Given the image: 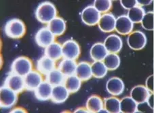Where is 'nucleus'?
<instances>
[{
  "label": "nucleus",
  "mask_w": 154,
  "mask_h": 113,
  "mask_svg": "<svg viewBox=\"0 0 154 113\" xmlns=\"http://www.w3.org/2000/svg\"><path fill=\"white\" fill-rule=\"evenodd\" d=\"M58 11L55 5L50 1H44L38 5L35 10L36 19L44 25H48L57 17Z\"/></svg>",
  "instance_id": "nucleus-1"
},
{
  "label": "nucleus",
  "mask_w": 154,
  "mask_h": 113,
  "mask_svg": "<svg viewBox=\"0 0 154 113\" xmlns=\"http://www.w3.org/2000/svg\"><path fill=\"white\" fill-rule=\"evenodd\" d=\"M26 26L23 20L19 18H12L5 25L4 31L8 37L18 39L23 37L26 33Z\"/></svg>",
  "instance_id": "nucleus-2"
},
{
  "label": "nucleus",
  "mask_w": 154,
  "mask_h": 113,
  "mask_svg": "<svg viewBox=\"0 0 154 113\" xmlns=\"http://www.w3.org/2000/svg\"><path fill=\"white\" fill-rule=\"evenodd\" d=\"M33 64L31 59L25 56H20L16 58L11 64V73L25 77L33 70Z\"/></svg>",
  "instance_id": "nucleus-3"
},
{
  "label": "nucleus",
  "mask_w": 154,
  "mask_h": 113,
  "mask_svg": "<svg viewBox=\"0 0 154 113\" xmlns=\"http://www.w3.org/2000/svg\"><path fill=\"white\" fill-rule=\"evenodd\" d=\"M147 42V36L141 31H132L127 38V44L130 48L134 51H139L145 48Z\"/></svg>",
  "instance_id": "nucleus-4"
},
{
  "label": "nucleus",
  "mask_w": 154,
  "mask_h": 113,
  "mask_svg": "<svg viewBox=\"0 0 154 113\" xmlns=\"http://www.w3.org/2000/svg\"><path fill=\"white\" fill-rule=\"evenodd\" d=\"M18 94L5 86L0 88V106L2 109H10L18 102Z\"/></svg>",
  "instance_id": "nucleus-5"
},
{
  "label": "nucleus",
  "mask_w": 154,
  "mask_h": 113,
  "mask_svg": "<svg viewBox=\"0 0 154 113\" xmlns=\"http://www.w3.org/2000/svg\"><path fill=\"white\" fill-rule=\"evenodd\" d=\"M63 58L75 60L81 54L79 44L73 39H68L62 45Z\"/></svg>",
  "instance_id": "nucleus-6"
},
{
  "label": "nucleus",
  "mask_w": 154,
  "mask_h": 113,
  "mask_svg": "<svg viewBox=\"0 0 154 113\" xmlns=\"http://www.w3.org/2000/svg\"><path fill=\"white\" fill-rule=\"evenodd\" d=\"M4 86L12 89L18 94L25 90L24 78L21 76L10 73L4 81Z\"/></svg>",
  "instance_id": "nucleus-7"
},
{
  "label": "nucleus",
  "mask_w": 154,
  "mask_h": 113,
  "mask_svg": "<svg viewBox=\"0 0 154 113\" xmlns=\"http://www.w3.org/2000/svg\"><path fill=\"white\" fill-rule=\"evenodd\" d=\"M100 16L101 14H100L93 6H86L81 13L82 22L86 25L90 27L98 25Z\"/></svg>",
  "instance_id": "nucleus-8"
},
{
  "label": "nucleus",
  "mask_w": 154,
  "mask_h": 113,
  "mask_svg": "<svg viewBox=\"0 0 154 113\" xmlns=\"http://www.w3.org/2000/svg\"><path fill=\"white\" fill-rule=\"evenodd\" d=\"M56 37L47 27H42L38 30L35 36V41L38 46L46 48L55 41Z\"/></svg>",
  "instance_id": "nucleus-9"
},
{
  "label": "nucleus",
  "mask_w": 154,
  "mask_h": 113,
  "mask_svg": "<svg viewBox=\"0 0 154 113\" xmlns=\"http://www.w3.org/2000/svg\"><path fill=\"white\" fill-rule=\"evenodd\" d=\"M134 24L127 16L124 14L116 18L115 31L121 35H128L133 31Z\"/></svg>",
  "instance_id": "nucleus-10"
},
{
  "label": "nucleus",
  "mask_w": 154,
  "mask_h": 113,
  "mask_svg": "<svg viewBox=\"0 0 154 113\" xmlns=\"http://www.w3.org/2000/svg\"><path fill=\"white\" fill-rule=\"evenodd\" d=\"M103 44L108 53L118 54L123 47V41L119 35L111 34L105 38Z\"/></svg>",
  "instance_id": "nucleus-11"
},
{
  "label": "nucleus",
  "mask_w": 154,
  "mask_h": 113,
  "mask_svg": "<svg viewBox=\"0 0 154 113\" xmlns=\"http://www.w3.org/2000/svg\"><path fill=\"white\" fill-rule=\"evenodd\" d=\"M125 85L122 79L118 77H113L108 79L106 83V89L110 95L118 96L123 94Z\"/></svg>",
  "instance_id": "nucleus-12"
},
{
  "label": "nucleus",
  "mask_w": 154,
  "mask_h": 113,
  "mask_svg": "<svg viewBox=\"0 0 154 113\" xmlns=\"http://www.w3.org/2000/svg\"><path fill=\"white\" fill-rule=\"evenodd\" d=\"M116 18L110 12L103 14L98 22L99 29L104 33H111L115 31Z\"/></svg>",
  "instance_id": "nucleus-13"
},
{
  "label": "nucleus",
  "mask_w": 154,
  "mask_h": 113,
  "mask_svg": "<svg viewBox=\"0 0 154 113\" xmlns=\"http://www.w3.org/2000/svg\"><path fill=\"white\" fill-rule=\"evenodd\" d=\"M24 78L25 89L28 91H34L43 81V77L38 70H31Z\"/></svg>",
  "instance_id": "nucleus-14"
},
{
  "label": "nucleus",
  "mask_w": 154,
  "mask_h": 113,
  "mask_svg": "<svg viewBox=\"0 0 154 113\" xmlns=\"http://www.w3.org/2000/svg\"><path fill=\"white\" fill-rule=\"evenodd\" d=\"M150 94L151 92L145 85H139L134 86L131 89L130 96L138 104H143L145 103Z\"/></svg>",
  "instance_id": "nucleus-15"
},
{
  "label": "nucleus",
  "mask_w": 154,
  "mask_h": 113,
  "mask_svg": "<svg viewBox=\"0 0 154 113\" xmlns=\"http://www.w3.org/2000/svg\"><path fill=\"white\" fill-rule=\"evenodd\" d=\"M47 28L56 37L63 35L67 29V23L63 18L57 16L48 24Z\"/></svg>",
  "instance_id": "nucleus-16"
},
{
  "label": "nucleus",
  "mask_w": 154,
  "mask_h": 113,
  "mask_svg": "<svg viewBox=\"0 0 154 113\" xmlns=\"http://www.w3.org/2000/svg\"><path fill=\"white\" fill-rule=\"evenodd\" d=\"M69 92L63 84L54 86L52 88V95L50 100L54 104H62L68 99Z\"/></svg>",
  "instance_id": "nucleus-17"
},
{
  "label": "nucleus",
  "mask_w": 154,
  "mask_h": 113,
  "mask_svg": "<svg viewBox=\"0 0 154 113\" xmlns=\"http://www.w3.org/2000/svg\"><path fill=\"white\" fill-rule=\"evenodd\" d=\"M55 69L56 62L46 56L41 57L36 62V70L42 75L46 76Z\"/></svg>",
  "instance_id": "nucleus-18"
},
{
  "label": "nucleus",
  "mask_w": 154,
  "mask_h": 113,
  "mask_svg": "<svg viewBox=\"0 0 154 113\" xmlns=\"http://www.w3.org/2000/svg\"><path fill=\"white\" fill-rule=\"evenodd\" d=\"M52 86L46 81H43L42 83L34 90L36 99L40 101H48L50 100L52 91Z\"/></svg>",
  "instance_id": "nucleus-19"
},
{
  "label": "nucleus",
  "mask_w": 154,
  "mask_h": 113,
  "mask_svg": "<svg viewBox=\"0 0 154 113\" xmlns=\"http://www.w3.org/2000/svg\"><path fill=\"white\" fill-rule=\"evenodd\" d=\"M75 75L82 82L90 80L92 77L91 64L88 62H79L77 64Z\"/></svg>",
  "instance_id": "nucleus-20"
},
{
  "label": "nucleus",
  "mask_w": 154,
  "mask_h": 113,
  "mask_svg": "<svg viewBox=\"0 0 154 113\" xmlns=\"http://www.w3.org/2000/svg\"><path fill=\"white\" fill-rule=\"evenodd\" d=\"M77 64L75 60L63 58L60 61L57 69L64 75L65 77L75 75Z\"/></svg>",
  "instance_id": "nucleus-21"
},
{
  "label": "nucleus",
  "mask_w": 154,
  "mask_h": 113,
  "mask_svg": "<svg viewBox=\"0 0 154 113\" xmlns=\"http://www.w3.org/2000/svg\"><path fill=\"white\" fill-rule=\"evenodd\" d=\"M44 56L50 58L55 62L59 60L61 58H63L62 45L57 41L53 42L45 48Z\"/></svg>",
  "instance_id": "nucleus-22"
},
{
  "label": "nucleus",
  "mask_w": 154,
  "mask_h": 113,
  "mask_svg": "<svg viewBox=\"0 0 154 113\" xmlns=\"http://www.w3.org/2000/svg\"><path fill=\"white\" fill-rule=\"evenodd\" d=\"M86 108L90 113H99L104 108V102L100 96L92 95L87 100Z\"/></svg>",
  "instance_id": "nucleus-23"
},
{
  "label": "nucleus",
  "mask_w": 154,
  "mask_h": 113,
  "mask_svg": "<svg viewBox=\"0 0 154 113\" xmlns=\"http://www.w3.org/2000/svg\"><path fill=\"white\" fill-rule=\"evenodd\" d=\"M108 52L103 43H96L92 45L90 49V56L93 61H103Z\"/></svg>",
  "instance_id": "nucleus-24"
},
{
  "label": "nucleus",
  "mask_w": 154,
  "mask_h": 113,
  "mask_svg": "<svg viewBox=\"0 0 154 113\" xmlns=\"http://www.w3.org/2000/svg\"><path fill=\"white\" fill-rule=\"evenodd\" d=\"M139 104L131 96H126L120 100V112L136 113L139 112Z\"/></svg>",
  "instance_id": "nucleus-25"
},
{
  "label": "nucleus",
  "mask_w": 154,
  "mask_h": 113,
  "mask_svg": "<svg viewBox=\"0 0 154 113\" xmlns=\"http://www.w3.org/2000/svg\"><path fill=\"white\" fill-rule=\"evenodd\" d=\"M82 83V81L75 75H73L65 77L63 85L69 94H75L80 89Z\"/></svg>",
  "instance_id": "nucleus-26"
},
{
  "label": "nucleus",
  "mask_w": 154,
  "mask_h": 113,
  "mask_svg": "<svg viewBox=\"0 0 154 113\" xmlns=\"http://www.w3.org/2000/svg\"><path fill=\"white\" fill-rule=\"evenodd\" d=\"M65 79V76L61 73L57 68L52 70L48 74L46 75L45 81L49 83L52 86H56L58 85H62L64 83Z\"/></svg>",
  "instance_id": "nucleus-27"
},
{
  "label": "nucleus",
  "mask_w": 154,
  "mask_h": 113,
  "mask_svg": "<svg viewBox=\"0 0 154 113\" xmlns=\"http://www.w3.org/2000/svg\"><path fill=\"white\" fill-rule=\"evenodd\" d=\"M104 109L108 113H120V100L116 96H111L103 100Z\"/></svg>",
  "instance_id": "nucleus-28"
},
{
  "label": "nucleus",
  "mask_w": 154,
  "mask_h": 113,
  "mask_svg": "<svg viewBox=\"0 0 154 113\" xmlns=\"http://www.w3.org/2000/svg\"><path fill=\"white\" fill-rule=\"evenodd\" d=\"M105 66L108 70L113 71L118 69L120 66L121 60L118 54L108 53L103 60Z\"/></svg>",
  "instance_id": "nucleus-29"
},
{
  "label": "nucleus",
  "mask_w": 154,
  "mask_h": 113,
  "mask_svg": "<svg viewBox=\"0 0 154 113\" xmlns=\"http://www.w3.org/2000/svg\"><path fill=\"white\" fill-rule=\"evenodd\" d=\"M145 14V11L143 7L136 6L128 10L126 16L133 24H139Z\"/></svg>",
  "instance_id": "nucleus-30"
},
{
  "label": "nucleus",
  "mask_w": 154,
  "mask_h": 113,
  "mask_svg": "<svg viewBox=\"0 0 154 113\" xmlns=\"http://www.w3.org/2000/svg\"><path fill=\"white\" fill-rule=\"evenodd\" d=\"M92 77L96 79H103L107 74L108 70L103 61H94L91 64Z\"/></svg>",
  "instance_id": "nucleus-31"
},
{
  "label": "nucleus",
  "mask_w": 154,
  "mask_h": 113,
  "mask_svg": "<svg viewBox=\"0 0 154 113\" xmlns=\"http://www.w3.org/2000/svg\"><path fill=\"white\" fill-rule=\"evenodd\" d=\"M113 6L111 0H94L93 6L100 14H105L110 11Z\"/></svg>",
  "instance_id": "nucleus-32"
},
{
  "label": "nucleus",
  "mask_w": 154,
  "mask_h": 113,
  "mask_svg": "<svg viewBox=\"0 0 154 113\" xmlns=\"http://www.w3.org/2000/svg\"><path fill=\"white\" fill-rule=\"evenodd\" d=\"M154 13L153 11H149L145 13L144 16L140 22L141 27L145 30L152 31L154 29Z\"/></svg>",
  "instance_id": "nucleus-33"
},
{
  "label": "nucleus",
  "mask_w": 154,
  "mask_h": 113,
  "mask_svg": "<svg viewBox=\"0 0 154 113\" xmlns=\"http://www.w3.org/2000/svg\"><path fill=\"white\" fill-rule=\"evenodd\" d=\"M119 3L124 9L128 10L137 6V0H120Z\"/></svg>",
  "instance_id": "nucleus-34"
},
{
  "label": "nucleus",
  "mask_w": 154,
  "mask_h": 113,
  "mask_svg": "<svg viewBox=\"0 0 154 113\" xmlns=\"http://www.w3.org/2000/svg\"><path fill=\"white\" fill-rule=\"evenodd\" d=\"M146 88H147L149 91L151 93H153V75H151L149 77H148L147 80L145 81V85Z\"/></svg>",
  "instance_id": "nucleus-35"
},
{
  "label": "nucleus",
  "mask_w": 154,
  "mask_h": 113,
  "mask_svg": "<svg viewBox=\"0 0 154 113\" xmlns=\"http://www.w3.org/2000/svg\"><path fill=\"white\" fill-rule=\"evenodd\" d=\"M152 2V0H137V6H139L140 7L149 6V5H150Z\"/></svg>",
  "instance_id": "nucleus-36"
},
{
  "label": "nucleus",
  "mask_w": 154,
  "mask_h": 113,
  "mask_svg": "<svg viewBox=\"0 0 154 113\" xmlns=\"http://www.w3.org/2000/svg\"><path fill=\"white\" fill-rule=\"evenodd\" d=\"M145 103L147 104V106L150 108L151 110H153V93H151L150 96H149Z\"/></svg>",
  "instance_id": "nucleus-37"
},
{
  "label": "nucleus",
  "mask_w": 154,
  "mask_h": 113,
  "mask_svg": "<svg viewBox=\"0 0 154 113\" xmlns=\"http://www.w3.org/2000/svg\"><path fill=\"white\" fill-rule=\"evenodd\" d=\"M10 113H18V112H20V113H26L27 112L25 109H23V108L20 107H18V108H15V109H12L11 111H10Z\"/></svg>",
  "instance_id": "nucleus-38"
},
{
  "label": "nucleus",
  "mask_w": 154,
  "mask_h": 113,
  "mask_svg": "<svg viewBox=\"0 0 154 113\" xmlns=\"http://www.w3.org/2000/svg\"><path fill=\"white\" fill-rule=\"evenodd\" d=\"M75 113H89L88 110H87L86 108H84V107H79L78 109H77L75 111H74Z\"/></svg>",
  "instance_id": "nucleus-39"
}]
</instances>
